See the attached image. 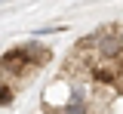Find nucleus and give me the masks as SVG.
I'll return each mask as SVG.
<instances>
[{"label": "nucleus", "instance_id": "1", "mask_svg": "<svg viewBox=\"0 0 123 114\" xmlns=\"http://www.w3.org/2000/svg\"><path fill=\"white\" fill-rule=\"evenodd\" d=\"M120 34L117 28H102L98 37H95V52L98 56H120Z\"/></svg>", "mask_w": 123, "mask_h": 114}, {"label": "nucleus", "instance_id": "2", "mask_svg": "<svg viewBox=\"0 0 123 114\" xmlns=\"http://www.w3.org/2000/svg\"><path fill=\"white\" fill-rule=\"evenodd\" d=\"M18 52H22V59L28 62V65H34V68H43L49 59H52V52L46 46H40V43H22V46H15Z\"/></svg>", "mask_w": 123, "mask_h": 114}, {"label": "nucleus", "instance_id": "3", "mask_svg": "<svg viewBox=\"0 0 123 114\" xmlns=\"http://www.w3.org/2000/svg\"><path fill=\"white\" fill-rule=\"evenodd\" d=\"M62 114H92V108H89V102H83L80 96H74L65 108H62Z\"/></svg>", "mask_w": 123, "mask_h": 114}, {"label": "nucleus", "instance_id": "4", "mask_svg": "<svg viewBox=\"0 0 123 114\" xmlns=\"http://www.w3.org/2000/svg\"><path fill=\"white\" fill-rule=\"evenodd\" d=\"M9 99H12V89L9 86H0V105H6Z\"/></svg>", "mask_w": 123, "mask_h": 114}, {"label": "nucleus", "instance_id": "5", "mask_svg": "<svg viewBox=\"0 0 123 114\" xmlns=\"http://www.w3.org/2000/svg\"><path fill=\"white\" fill-rule=\"evenodd\" d=\"M117 34H120V46H123V28H117Z\"/></svg>", "mask_w": 123, "mask_h": 114}]
</instances>
